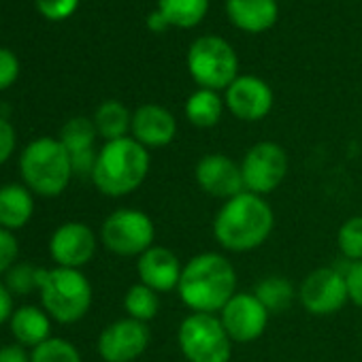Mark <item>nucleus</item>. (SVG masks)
Wrapping results in <instances>:
<instances>
[{"instance_id":"1","label":"nucleus","mask_w":362,"mask_h":362,"mask_svg":"<svg viewBox=\"0 0 362 362\" xmlns=\"http://www.w3.org/2000/svg\"><path fill=\"white\" fill-rule=\"evenodd\" d=\"M179 298L190 313H220L239 292L233 262L218 252H203L190 258L177 286Z\"/></svg>"},{"instance_id":"2","label":"nucleus","mask_w":362,"mask_h":362,"mask_svg":"<svg viewBox=\"0 0 362 362\" xmlns=\"http://www.w3.org/2000/svg\"><path fill=\"white\" fill-rule=\"evenodd\" d=\"M275 228V214L264 197L241 192L218 209L214 218V237L226 252L243 254L258 250Z\"/></svg>"},{"instance_id":"3","label":"nucleus","mask_w":362,"mask_h":362,"mask_svg":"<svg viewBox=\"0 0 362 362\" xmlns=\"http://www.w3.org/2000/svg\"><path fill=\"white\" fill-rule=\"evenodd\" d=\"M149 164V149L132 136L105 141L96 156L92 181L100 194L122 199L143 186Z\"/></svg>"},{"instance_id":"4","label":"nucleus","mask_w":362,"mask_h":362,"mask_svg":"<svg viewBox=\"0 0 362 362\" xmlns=\"http://www.w3.org/2000/svg\"><path fill=\"white\" fill-rule=\"evenodd\" d=\"M20 173L24 186L39 197H60L69 184L73 173L71 153L54 136H41L28 143L20 156Z\"/></svg>"},{"instance_id":"5","label":"nucleus","mask_w":362,"mask_h":362,"mask_svg":"<svg viewBox=\"0 0 362 362\" xmlns=\"http://www.w3.org/2000/svg\"><path fill=\"white\" fill-rule=\"evenodd\" d=\"M39 296L49 317L60 324H75L92 307V284L81 269H43Z\"/></svg>"},{"instance_id":"6","label":"nucleus","mask_w":362,"mask_h":362,"mask_svg":"<svg viewBox=\"0 0 362 362\" xmlns=\"http://www.w3.org/2000/svg\"><path fill=\"white\" fill-rule=\"evenodd\" d=\"M179 349L188 362H230L233 339L216 313H190L177 332Z\"/></svg>"},{"instance_id":"7","label":"nucleus","mask_w":362,"mask_h":362,"mask_svg":"<svg viewBox=\"0 0 362 362\" xmlns=\"http://www.w3.org/2000/svg\"><path fill=\"white\" fill-rule=\"evenodd\" d=\"M188 71L199 88L220 92L239 77V58L226 39L207 35L190 45Z\"/></svg>"},{"instance_id":"8","label":"nucleus","mask_w":362,"mask_h":362,"mask_svg":"<svg viewBox=\"0 0 362 362\" xmlns=\"http://www.w3.org/2000/svg\"><path fill=\"white\" fill-rule=\"evenodd\" d=\"M100 241L115 256L139 258L153 247L156 224L145 211L124 207L107 216L100 228Z\"/></svg>"},{"instance_id":"9","label":"nucleus","mask_w":362,"mask_h":362,"mask_svg":"<svg viewBox=\"0 0 362 362\" xmlns=\"http://www.w3.org/2000/svg\"><path fill=\"white\" fill-rule=\"evenodd\" d=\"M288 153L275 141H260L252 145L241 160V175L245 190L258 197L275 192L288 175Z\"/></svg>"},{"instance_id":"10","label":"nucleus","mask_w":362,"mask_h":362,"mask_svg":"<svg viewBox=\"0 0 362 362\" xmlns=\"http://www.w3.org/2000/svg\"><path fill=\"white\" fill-rule=\"evenodd\" d=\"M349 300L345 273L334 267L311 271L298 286V303L311 315H332Z\"/></svg>"},{"instance_id":"11","label":"nucleus","mask_w":362,"mask_h":362,"mask_svg":"<svg viewBox=\"0 0 362 362\" xmlns=\"http://www.w3.org/2000/svg\"><path fill=\"white\" fill-rule=\"evenodd\" d=\"M149 341L151 330L145 322L122 317L105 326L96 347L105 362H134L145 354Z\"/></svg>"},{"instance_id":"12","label":"nucleus","mask_w":362,"mask_h":362,"mask_svg":"<svg viewBox=\"0 0 362 362\" xmlns=\"http://www.w3.org/2000/svg\"><path fill=\"white\" fill-rule=\"evenodd\" d=\"M218 315L233 343H252L260 339L271 317L254 292H237Z\"/></svg>"},{"instance_id":"13","label":"nucleus","mask_w":362,"mask_h":362,"mask_svg":"<svg viewBox=\"0 0 362 362\" xmlns=\"http://www.w3.org/2000/svg\"><path fill=\"white\" fill-rule=\"evenodd\" d=\"M226 109L241 122L264 119L275 103L271 86L256 75H239L224 90Z\"/></svg>"},{"instance_id":"14","label":"nucleus","mask_w":362,"mask_h":362,"mask_svg":"<svg viewBox=\"0 0 362 362\" xmlns=\"http://www.w3.org/2000/svg\"><path fill=\"white\" fill-rule=\"evenodd\" d=\"M194 179L199 188L214 199L228 201L245 192L241 164L226 153H205L194 166Z\"/></svg>"},{"instance_id":"15","label":"nucleus","mask_w":362,"mask_h":362,"mask_svg":"<svg viewBox=\"0 0 362 362\" xmlns=\"http://www.w3.org/2000/svg\"><path fill=\"white\" fill-rule=\"evenodd\" d=\"M96 254V235L83 222H66L58 226L49 239V256L56 267L81 269Z\"/></svg>"},{"instance_id":"16","label":"nucleus","mask_w":362,"mask_h":362,"mask_svg":"<svg viewBox=\"0 0 362 362\" xmlns=\"http://www.w3.org/2000/svg\"><path fill=\"white\" fill-rule=\"evenodd\" d=\"M177 134V119L175 115L162 105H141L132 111V126L130 136L139 141L147 149H160L175 141Z\"/></svg>"},{"instance_id":"17","label":"nucleus","mask_w":362,"mask_h":362,"mask_svg":"<svg viewBox=\"0 0 362 362\" xmlns=\"http://www.w3.org/2000/svg\"><path fill=\"white\" fill-rule=\"evenodd\" d=\"M181 271H184V264L179 262L177 254L162 245H153L136 258L139 281L158 294L177 290Z\"/></svg>"},{"instance_id":"18","label":"nucleus","mask_w":362,"mask_h":362,"mask_svg":"<svg viewBox=\"0 0 362 362\" xmlns=\"http://www.w3.org/2000/svg\"><path fill=\"white\" fill-rule=\"evenodd\" d=\"M96 136L98 132H96L94 119H88V117H73L62 126L58 139L71 153L75 175H92L96 156H98V151L94 149Z\"/></svg>"},{"instance_id":"19","label":"nucleus","mask_w":362,"mask_h":362,"mask_svg":"<svg viewBox=\"0 0 362 362\" xmlns=\"http://www.w3.org/2000/svg\"><path fill=\"white\" fill-rule=\"evenodd\" d=\"M226 13L239 30L260 35L275 26L279 5L277 0H226Z\"/></svg>"},{"instance_id":"20","label":"nucleus","mask_w":362,"mask_h":362,"mask_svg":"<svg viewBox=\"0 0 362 362\" xmlns=\"http://www.w3.org/2000/svg\"><path fill=\"white\" fill-rule=\"evenodd\" d=\"M35 214L33 192L24 184H7L0 188V228L20 230Z\"/></svg>"},{"instance_id":"21","label":"nucleus","mask_w":362,"mask_h":362,"mask_svg":"<svg viewBox=\"0 0 362 362\" xmlns=\"http://www.w3.org/2000/svg\"><path fill=\"white\" fill-rule=\"evenodd\" d=\"M11 332L20 345L26 347H37L52 339V320L45 309L35 307V305H24L13 311L11 320Z\"/></svg>"},{"instance_id":"22","label":"nucleus","mask_w":362,"mask_h":362,"mask_svg":"<svg viewBox=\"0 0 362 362\" xmlns=\"http://www.w3.org/2000/svg\"><path fill=\"white\" fill-rule=\"evenodd\" d=\"M224 98L220 96V92L216 90H205L199 88L194 94L188 96L186 105H184V113L188 117V122L197 128H214L220 124L222 115H224Z\"/></svg>"},{"instance_id":"23","label":"nucleus","mask_w":362,"mask_h":362,"mask_svg":"<svg viewBox=\"0 0 362 362\" xmlns=\"http://www.w3.org/2000/svg\"><path fill=\"white\" fill-rule=\"evenodd\" d=\"M92 119H94L98 136H103L105 141H115V139L130 136L132 113L119 100H105V103H100Z\"/></svg>"},{"instance_id":"24","label":"nucleus","mask_w":362,"mask_h":362,"mask_svg":"<svg viewBox=\"0 0 362 362\" xmlns=\"http://www.w3.org/2000/svg\"><path fill=\"white\" fill-rule=\"evenodd\" d=\"M252 292L267 307V311L271 315L273 313H284L294 303V298H298V290L284 275H267L264 279H260L254 286Z\"/></svg>"},{"instance_id":"25","label":"nucleus","mask_w":362,"mask_h":362,"mask_svg":"<svg viewBox=\"0 0 362 362\" xmlns=\"http://www.w3.org/2000/svg\"><path fill=\"white\" fill-rule=\"evenodd\" d=\"M158 9L173 28H194L205 20L209 0H158Z\"/></svg>"},{"instance_id":"26","label":"nucleus","mask_w":362,"mask_h":362,"mask_svg":"<svg viewBox=\"0 0 362 362\" xmlns=\"http://www.w3.org/2000/svg\"><path fill=\"white\" fill-rule=\"evenodd\" d=\"M124 309L128 313V317L139 320V322H151L158 311H160V296L156 290L147 288L145 284H134L126 290L124 296Z\"/></svg>"},{"instance_id":"27","label":"nucleus","mask_w":362,"mask_h":362,"mask_svg":"<svg viewBox=\"0 0 362 362\" xmlns=\"http://www.w3.org/2000/svg\"><path fill=\"white\" fill-rule=\"evenodd\" d=\"M30 362H83V360L79 349L71 341L52 337L33 349Z\"/></svg>"},{"instance_id":"28","label":"nucleus","mask_w":362,"mask_h":362,"mask_svg":"<svg viewBox=\"0 0 362 362\" xmlns=\"http://www.w3.org/2000/svg\"><path fill=\"white\" fill-rule=\"evenodd\" d=\"M337 245L349 262L362 260V216H354L341 224L337 233Z\"/></svg>"},{"instance_id":"29","label":"nucleus","mask_w":362,"mask_h":362,"mask_svg":"<svg viewBox=\"0 0 362 362\" xmlns=\"http://www.w3.org/2000/svg\"><path fill=\"white\" fill-rule=\"evenodd\" d=\"M41 271L43 269H37L33 264H13L7 275H5V286L24 296V294H30L33 290L39 292V279H41Z\"/></svg>"},{"instance_id":"30","label":"nucleus","mask_w":362,"mask_h":362,"mask_svg":"<svg viewBox=\"0 0 362 362\" xmlns=\"http://www.w3.org/2000/svg\"><path fill=\"white\" fill-rule=\"evenodd\" d=\"M37 11L49 20V22H64L69 20L77 7H79V0H35Z\"/></svg>"},{"instance_id":"31","label":"nucleus","mask_w":362,"mask_h":362,"mask_svg":"<svg viewBox=\"0 0 362 362\" xmlns=\"http://www.w3.org/2000/svg\"><path fill=\"white\" fill-rule=\"evenodd\" d=\"M20 77V60L18 56L7 49V47H0V92L11 88Z\"/></svg>"},{"instance_id":"32","label":"nucleus","mask_w":362,"mask_h":362,"mask_svg":"<svg viewBox=\"0 0 362 362\" xmlns=\"http://www.w3.org/2000/svg\"><path fill=\"white\" fill-rule=\"evenodd\" d=\"M18 254H20V245L13 233L7 228H0V275L7 273L16 264Z\"/></svg>"},{"instance_id":"33","label":"nucleus","mask_w":362,"mask_h":362,"mask_svg":"<svg viewBox=\"0 0 362 362\" xmlns=\"http://www.w3.org/2000/svg\"><path fill=\"white\" fill-rule=\"evenodd\" d=\"M345 281H347L349 300L362 309V260L349 262V267L345 271Z\"/></svg>"},{"instance_id":"34","label":"nucleus","mask_w":362,"mask_h":362,"mask_svg":"<svg viewBox=\"0 0 362 362\" xmlns=\"http://www.w3.org/2000/svg\"><path fill=\"white\" fill-rule=\"evenodd\" d=\"M16 128L11 126V122L0 117V164H5L11 158V153L16 151Z\"/></svg>"},{"instance_id":"35","label":"nucleus","mask_w":362,"mask_h":362,"mask_svg":"<svg viewBox=\"0 0 362 362\" xmlns=\"http://www.w3.org/2000/svg\"><path fill=\"white\" fill-rule=\"evenodd\" d=\"M13 296H11V290L0 281V326H3L5 322L11 320L13 315Z\"/></svg>"},{"instance_id":"36","label":"nucleus","mask_w":362,"mask_h":362,"mask_svg":"<svg viewBox=\"0 0 362 362\" xmlns=\"http://www.w3.org/2000/svg\"><path fill=\"white\" fill-rule=\"evenodd\" d=\"M0 362H30L24 345H5L0 347Z\"/></svg>"},{"instance_id":"37","label":"nucleus","mask_w":362,"mask_h":362,"mask_svg":"<svg viewBox=\"0 0 362 362\" xmlns=\"http://www.w3.org/2000/svg\"><path fill=\"white\" fill-rule=\"evenodd\" d=\"M147 28H149L151 33H166V30L170 28V24H168V20L162 16L160 9H153V11L147 16Z\"/></svg>"}]
</instances>
